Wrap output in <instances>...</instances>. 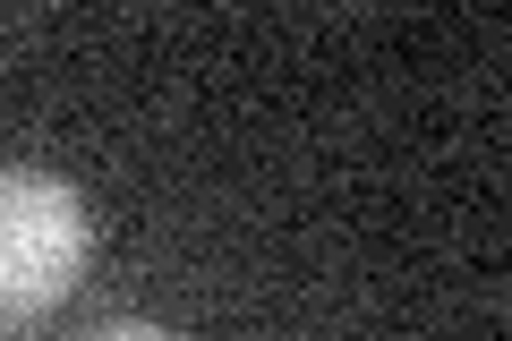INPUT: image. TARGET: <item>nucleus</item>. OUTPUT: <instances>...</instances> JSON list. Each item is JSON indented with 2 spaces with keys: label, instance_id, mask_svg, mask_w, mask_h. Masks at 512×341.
I'll return each instance as SVG.
<instances>
[{
  "label": "nucleus",
  "instance_id": "obj_1",
  "mask_svg": "<svg viewBox=\"0 0 512 341\" xmlns=\"http://www.w3.org/2000/svg\"><path fill=\"white\" fill-rule=\"evenodd\" d=\"M94 214L60 171L43 162H0V324L43 316L86 282Z\"/></svg>",
  "mask_w": 512,
  "mask_h": 341
},
{
  "label": "nucleus",
  "instance_id": "obj_2",
  "mask_svg": "<svg viewBox=\"0 0 512 341\" xmlns=\"http://www.w3.org/2000/svg\"><path fill=\"white\" fill-rule=\"evenodd\" d=\"M86 341H188V333H171V324H154V316H111V324H94Z\"/></svg>",
  "mask_w": 512,
  "mask_h": 341
}]
</instances>
